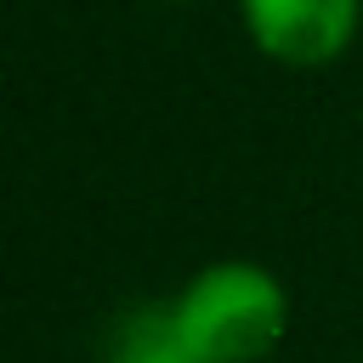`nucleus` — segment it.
<instances>
[{
	"label": "nucleus",
	"mask_w": 363,
	"mask_h": 363,
	"mask_svg": "<svg viewBox=\"0 0 363 363\" xmlns=\"http://www.w3.org/2000/svg\"><path fill=\"white\" fill-rule=\"evenodd\" d=\"M170 312L204 363H261L289 335L284 278L261 261H244V255L204 261L170 295Z\"/></svg>",
	"instance_id": "nucleus-1"
},
{
	"label": "nucleus",
	"mask_w": 363,
	"mask_h": 363,
	"mask_svg": "<svg viewBox=\"0 0 363 363\" xmlns=\"http://www.w3.org/2000/svg\"><path fill=\"white\" fill-rule=\"evenodd\" d=\"M244 40L278 68H329L363 34V0H238Z\"/></svg>",
	"instance_id": "nucleus-2"
},
{
	"label": "nucleus",
	"mask_w": 363,
	"mask_h": 363,
	"mask_svg": "<svg viewBox=\"0 0 363 363\" xmlns=\"http://www.w3.org/2000/svg\"><path fill=\"white\" fill-rule=\"evenodd\" d=\"M153 6H187V0H153Z\"/></svg>",
	"instance_id": "nucleus-4"
},
{
	"label": "nucleus",
	"mask_w": 363,
	"mask_h": 363,
	"mask_svg": "<svg viewBox=\"0 0 363 363\" xmlns=\"http://www.w3.org/2000/svg\"><path fill=\"white\" fill-rule=\"evenodd\" d=\"M102 363H204V357H199L193 340L182 335L170 301H142V306H130V312L113 323Z\"/></svg>",
	"instance_id": "nucleus-3"
}]
</instances>
